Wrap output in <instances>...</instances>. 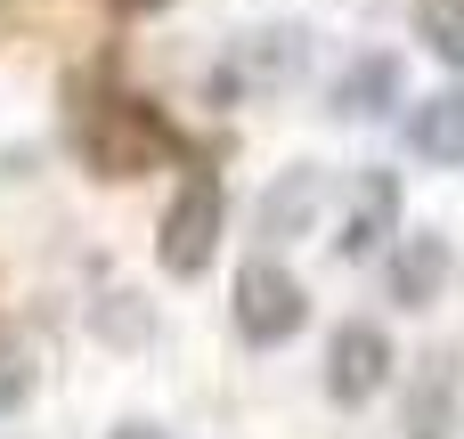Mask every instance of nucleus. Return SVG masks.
I'll use <instances>...</instances> for the list:
<instances>
[{
  "mask_svg": "<svg viewBox=\"0 0 464 439\" xmlns=\"http://www.w3.org/2000/svg\"><path fill=\"white\" fill-rule=\"evenodd\" d=\"M171 155V122L147 106V98H98L82 114V163L98 179H139Z\"/></svg>",
  "mask_w": 464,
  "mask_h": 439,
  "instance_id": "f257e3e1",
  "label": "nucleus"
},
{
  "mask_svg": "<svg viewBox=\"0 0 464 439\" xmlns=\"http://www.w3.org/2000/svg\"><path fill=\"white\" fill-rule=\"evenodd\" d=\"M310 65V33L302 24H253L228 41V57L212 65V98H269V90H294Z\"/></svg>",
  "mask_w": 464,
  "mask_h": 439,
  "instance_id": "f03ea898",
  "label": "nucleus"
},
{
  "mask_svg": "<svg viewBox=\"0 0 464 439\" xmlns=\"http://www.w3.org/2000/svg\"><path fill=\"white\" fill-rule=\"evenodd\" d=\"M220 228H228L220 179H212V171H188L179 196H171V212H163V228H155V261H163V277H204L212 253H220Z\"/></svg>",
  "mask_w": 464,
  "mask_h": 439,
  "instance_id": "7ed1b4c3",
  "label": "nucleus"
},
{
  "mask_svg": "<svg viewBox=\"0 0 464 439\" xmlns=\"http://www.w3.org/2000/svg\"><path fill=\"white\" fill-rule=\"evenodd\" d=\"M237 334L253 342V350H277V342H294L302 334V318H310V293H302V277L294 269H277V261H253V269H237Z\"/></svg>",
  "mask_w": 464,
  "mask_h": 439,
  "instance_id": "20e7f679",
  "label": "nucleus"
},
{
  "mask_svg": "<svg viewBox=\"0 0 464 439\" xmlns=\"http://www.w3.org/2000/svg\"><path fill=\"white\" fill-rule=\"evenodd\" d=\"M383 383H392V334L367 326V318L334 326V342H326V399L334 407H367Z\"/></svg>",
  "mask_w": 464,
  "mask_h": 439,
  "instance_id": "39448f33",
  "label": "nucleus"
},
{
  "mask_svg": "<svg viewBox=\"0 0 464 439\" xmlns=\"http://www.w3.org/2000/svg\"><path fill=\"white\" fill-rule=\"evenodd\" d=\"M457 424H464V358L440 350V358H424V375L408 391V439H457Z\"/></svg>",
  "mask_w": 464,
  "mask_h": 439,
  "instance_id": "423d86ee",
  "label": "nucleus"
},
{
  "mask_svg": "<svg viewBox=\"0 0 464 439\" xmlns=\"http://www.w3.org/2000/svg\"><path fill=\"white\" fill-rule=\"evenodd\" d=\"M400 236V179L392 171H359V196H351V220H343V236H334V253L343 261H367V253H383Z\"/></svg>",
  "mask_w": 464,
  "mask_h": 439,
  "instance_id": "0eeeda50",
  "label": "nucleus"
},
{
  "mask_svg": "<svg viewBox=\"0 0 464 439\" xmlns=\"http://www.w3.org/2000/svg\"><path fill=\"white\" fill-rule=\"evenodd\" d=\"M400 90H408L400 57H392V49H367V57H351V73L334 81V114H343V122H375V114L400 106Z\"/></svg>",
  "mask_w": 464,
  "mask_h": 439,
  "instance_id": "6e6552de",
  "label": "nucleus"
},
{
  "mask_svg": "<svg viewBox=\"0 0 464 439\" xmlns=\"http://www.w3.org/2000/svg\"><path fill=\"white\" fill-rule=\"evenodd\" d=\"M318 204H326V171H318V163L277 171V179H269V196H261V236H269V244L302 236V228L318 220Z\"/></svg>",
  "mask_w": 464,
  "mask_h": 439,
  "instance_id": "1a4fd4ad",
  "label": "nucleus"
},
{
  "mask_svg": "<svg viewBox=\"0 0 464 439\" xmlns=\"http://www.w3.org/2000/svg\"><path fill=\"white\" fill-rule=\"evenodd\" d=\"M449 269H457V253H449V236H400V253H392V301L400 310H424V301H440V285H449Z\"/></svg>",
  "mask_w": 464,
  "mask_h": 439,
  "instance_id": "9d476101",
  "label": "nucleus"
},
{
  "mask_svg": "<svg viewBox=\"0 0 464 439\" xmlns=\"http://www.w3.org/2000/svg\"><path fill=\"white\" fill-rule=\"evenodd\" d=\"M408 147H416L424 163L464 171V90H440V98H424V106L408 114Z\"/></svg>",
  "mask_w": 464,
  "mask_h": 439,
  "instance_id": "9b49d317",
  "label": "nucleus"
},
{
  "mask_svg": "<svg viewBox=\"0 0 464 439\" xmlns=\"http://www.w3.org/2000/svg\"><path fill=\"white\" fill-rule=\"evenodd\" d=\"M416 33H424L432 57L464 65V0H416Z\"/></svg>",
  "mask_w": 464,
  "mask_h": 439,
  "instance_id": "f8f14e48",
  "label": "nucleus"
},
{
  "mask_svg": "<svg viewBox=\"0 0 464 439\" xmlns=\"http://www.w3.org/2000/svg\"><path fill=\"white\" fill-rule=\"evenodd\" d=\"M33 391V342H16V334H0V415L16 407Z\"/></svg>",
  "mask_w": 464,
  "mask_h": 439,
  "instance_id": "ddd939ff",
  "label": "nucleus"
},
{
  "mask_svg": "<svg viewBox=\"0 0 464 439\" xmlns=\"http://www.w3.org/2000/svg\"><path fill=\"white\" fill-rule=\"evenodd\" d=\"M106 8H114V16H155L163 0H106Z\"/></svg>",
  "mask_w": 464,
  "mask_h": 439,
  "instance_id": "4468645a",
  "label": "nucleus"
},
{
  "mask_svg": "<svg viewBox=\"0 0 464 439\" xmlns=\"http://www.w3.org/2000/svg\"><path fill=\"white\" fill-rule=\"evenodd\" d=\"M114 439H163V432H155V424H122Z\"/></svg>",
  "mask_w": 464,
  "mask_h": 439,
  "instance_id": "2eb2a0df",
  "label": "nucleus"
}]
</instances>
